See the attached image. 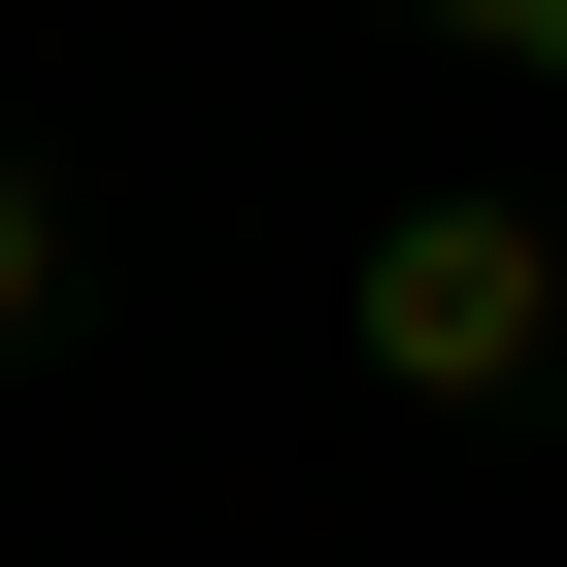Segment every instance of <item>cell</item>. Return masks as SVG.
I'll use <instances>...</instances> for the list:
<instances>
[{"mask_svg": "<svg viewBox=\"0 0 567 567\" xmlns=\"http://www.w3.org/2000/svg\"><path fill=\"white\" fill-rule=\"evenodd\" d=\"M334 334H368V401H534V368H567V234H534L501 167H434V200H368Z\"/></svg>", "mask_w": 567, "mask_h": 567, "instance_id": "6da1fadb", "label": "cell"}, {"mask_svg": "<svg viewBox=\"0 0 567 567\" xmlns=\"http://www.w3.org/2000/svg\"><path fill=\"white\" fill-rule=\"evenodd\" d=\"M0 334H68V167L0 134Z\"/></svg>", "mask_w": 567, "mask_h": 567, "instance_id": "7a4b0ae2", "label": "cell"}]
</instances>
